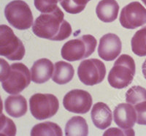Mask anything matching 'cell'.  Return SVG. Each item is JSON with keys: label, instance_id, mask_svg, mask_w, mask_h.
I'll use <instances>...</instances> for the list:
<instances>
[{"label": "cell", "instance_id": "6da1fadb", "mask_svg": "<svg viewBox=\"0 0 146 136\" xmlns=\"http://www.w3.org/2000/svg\"><path fill=\"white\" fill-rule=\"evenodd\" d=\"M32 31L40 38L62 41L72 34L71 25L64 20V14L59 7L50 13H42L36 18Z\"/></svg>", "mask_w": 146, "mask_h": 136}, {"label": "cell", "instance_id": "7a4b0ae2", "mask_svg": "<svg viewBox=\"0 0 146 136\" xmlns=\"http://www.w3.org/2000/svg\"><path fill=\"white\" fill-rule=\"evenodd\" d=\"M1 82L3 89L10 95H18L28 87L31 82L30 72L23 63L9 65L1 59Z\"/></svg>", "mask_w": 146, "mask_h": 136}, {"label": "cell", "instance_id": "3957f363", "mask_svg": "<svg viewBox=\"0 0 146 136\" xmlns=\"http://www.w3.org/2000/svg\"><path fill=\"white\" fill-rule=\"evenodd\" d=\"M136 72L134 59L127 54H122L115 61L108 74L110 85L115 89L126 88L133 81Z\"/></svg>", "mask_w": 146, "mask_h": 136}, {"label": "cell", "instance_id": "277c9868", "mask_svg": "<svg viewBox=\"0 0 146 136\" xmlns=\"http://www.w3.org/2000/svg\"><path fill=\"white\" fill-rule=\"evenodd\" d=\"M96 41L94 37L85 35L77 39L66 42L61 51L62 58L69 61H80L91 56L96 49Z\"/></svg>", "mask_w": 146, "mask_h": 136}, {"label": "cell", "instance_id": "5b68a950", "mask_svg": "<svg viewBox=\"0 0 146 136\" xmlns=\"http://www.w3.org/2000/svg\"><path fill=\"white\" fill-rule=\"evenodd\" d=\"M5 15L8 23L17 29H28L33 24L32 10L23 0H13L7 4L5 8Z\"/></svg>", "mask_w": 146, "mask_h": 136}, {"label": "cell", "instance_id": "8992f818", "mask_svg": "<svg viewBox=\"0 0 146 136\" xmlns=\"http://www.w3.org/2000/svg\"><path fill=\"white\" fill-rule=\"evenodd\" d=\"M26 50L21 40L7 25L0 26V55L11 61H20Z\"/></svg>", "mask_w": 146, "mask_h": 136}, {"label": "cell", "instance_id": "52a82bcc", "mask_svg": "<svg viewBox=\"0 0 146 136\" xmlns=\"http://www.w3.org/2000/svg\"><path fill=\"white\" fill-rule=\"evenodd\" d=\"M29 108L36 119L45 120L56 114L59 108V102L52 94L36 93L30 97Z\"/></svg>", "mask_w": 146, "mask_h": 136}, {"label": "cell", "instance_id": "ba28073f", "mask_svg": "<svg viewBox=\"0 0 146 136\" xmlns=\"http://www.w3.org/2000/svg\"><path fill=\"white\" fill-rule=\"evenodd\" d=\"M106 67L102 61L97 59H89L80 62L78 75L80 81L87 86L99 84L104 81Z\"/></svg>", "mask_w": 146, "mask_h": 136}, {"label": "cell", "instance_id": "9c48e42d", "mask_svg": "<svg viewBox=\"0 0 146 136\" xmlns=\"http://www.w3.org/2000/svg\"><path fill=\"white\" fill-rule=\"evenodd\" d=\"M63 105L66 111L78 114L88 113L92 105V97L88 91L73 89L65 95Z\"/></svg>", "mask_w": 146, "mask_h": 136}, {"label": "cell", "instance_id": "30bf717a", "mask_svg": "<svg viewBox=\"0 0 146 136\" xmlns=\"http://www.w3.org/2000/svg\"><path fill=\"white\" fill-rule=\"evenodd\" d=\"M121 26L129 29H135L146 23V9L139 2L126 5L121 12L119 18Z\"/></svg>", "mask_w": 146, "mask_h": 136}, {"label": "cell", "instance_id": "8fae6325", "mask_svg": "<svg viewBox=\"0 0 146 136\" xmlns=\"http://www.w3.org/2000/svg\"><path fill=\"white\" fill-rule=\"evenodd\" d=\"M122 43L118 35L108 33L100 38L98 54L101 59L107 61L115 60L120 55Z\"/></svg>", "mask_w": 146, "mask_h": 136}, {"label": "cell", "instance_id": "7c38bea8", "mask_svg": "<svg viewBox=\"0 0 146 136\" xmlns=\"http://www.w3.org/2000/svg\"><path fill=\"white\" fill-rule=\"evenodd\" d=\"M114 121L121 129H131L137 122L135 108L130 103H121L117 105L113 111Z\"/></svg>", "mask_w": 146, "mask_h": 136}, {"label": "cell", "instance_id": "4fadbf2b", "mask_svg": "<svg viewBox=\"0 0 146 136\" xmlns=\"http://www.w3.org/2000/svg\"><path fill=\"white\" fill-rule=\"evenodd\" d=\"M53 70L54 65L50 60L45 58L38 59L31 68L32 81L37 84L45 83L53 76Z\"/></svg>", "mask_w": 146, "mask_h": 136}, {"label": "cell", "instance_id": "5bb4252c", "mask_svg": "<svg viewBox=\"0 0 146 136\" xmlns=\"http://www.w3.org/2000/svg\"><path fill=\"white\" fill-rule=\"evenodd\" d=\"M91 115V119L96 127L105 129L111 125L113 121L112 111L105 103L100 102L94 105Z\"/></svg>", "mask_w": 146, "mask_h": 136}, {"label": "cell", "instance_id": "9a60e30c", "mask_svg": "<svg viewBox=\"0 0 146 136\" xmlns=\"http://www.w3.org/2000/svg\"><path fill=\"white\" fill-rule=\"evenodd\" d=\"M119 12V5L115 0H101L96 7V13L100 21L105 23L114 21Z\"/></svg>", "mask_w": 146, "mask_h": 136}, {"label": "cell", "instance_id": "2e32d148", "mask_svg": "<svg viewBox=\"0 0 146 136\" xmlns=\"http://www.w3.org/2000/svg\"><path fill=\"white\" fill-rule=\"evenodd\" d=\"M5 110L7 114L14 118H20L27 112V101L20 95H10L5 101Z\"/></svg>", "mask_w": 146, "mask_h": 136}, {"label": "cell", "instance_id": "e0dca14e", "mask_svg": "<svg viewBox=\"0 0 146 136\" xmlns=\"http://www.w3.org/2000/svg\"><path fill=\"white\" fill-rule=\"evenodd\" d=\"M74 74L75 70L71 64L63 61H57L54 65L52 80L58 85L66 84L71 81Z\"/></svg>", "mask_w": 146, "mask_h": 136}, {"label": "cell", "instance_id": "ac0fdd59", "mask_svg": "<svg viewBox=\"0 0 146 136\" xmlns=\"http://www.w3.org/2000/svg\"><path fill=\"white\" fill-rule=\"evenodd\" d=\"M65 135L86 136L88 135V126L86 121L81 116H73L66 124Z\"/></svg>", "mask_w": 146, "mask_h": 136}, {"label": "cell", "instance_id": "d6986e66", "mask_svg": "<svg viewBox=\"0 0 146 136\" xmlns=\"http://www.w3.org/2000/svg\"><path fill=\"white\" fill-rule=\"evenodd\" d=\"M62 128L57 124L50 121L37 124L31 130V135L32 136H62Z\"/></svg>", "mask_w": 146, "mask_h": 136}, {"label": "cell", "instance_id": "ffe728a7", "mask_svg": "<svg viewBox=\"0 0 146 136\" xmlns=\"http://www.w3.org/2000/svg\"><path fill=\"white\" fill-rule=\"evenodd\" d=\"M131 50L139 57L146 56V27H143L134 35L131 40Z\"/></svg>", "mask_w": 146, "mask_h": 136}, {"label": "cell", "instance_id": "44dd1931", "mask_svg": "<svg viewBox=\"0 0 146 136\" xmlns=\"http://www.w3.org/2000/svg\"><path fill=\"white\" fill-rule=\"evenodd\" d=\"M126 101L133 105L146 101V89L139 86H132L126 91Z\"/></svg>", "mask_w": 146, "mask_h": 136}, {"label": "cell", "instance_id": "7402d4cb", "mask_svg": "<svg viewBox=\"0 0 146 136\" xmlns=\"http://www.w3.org/2000/svg\"><path fill=\"white\" fill-rule=\"evenodd\" d=\"M91 0H62L60 4L66 13L78 14L83 11Z\"/></svg>", "mask_w": 146, "mask_h": 136}, {"label": "cell", "instance_id": "603a6c76", "mask_svg": "<svg viewBox=\"0 0 146 136\" xmlns=\"http://www.w3.org/2000/svg\"><path fill=\"white\" fill-rule=\"evenodd\" d=\"M60 0H35V6L37 10L42 13H50L58 7L57 4Z\"/></svg>", "mask_w": 146, "mask_h": 136}, {"label": "cell", "instance_id": "cb8c5ba5", "mask_svg": "<svg viewBox=\"0 0 146 136\" xmlns=\"http://www.w3.org/2000/svg\"><path fill=\"white\" fill-rule=\"evenodd\" d=\"M16 127L14 122L6 117L3 113L1 115V135H15Z\"/></svg>", "mask_w": 146, "mask_h": 136}, {"label": "cell", "instance_id": "d4e9b609", "mask_svg": "<svg viewBox=\"0 0 146 136\" xmlns=\"http://www.w3.org/2000/svg\"><path fill=\"white\" fill-rule=\"evenodd\" d=\"M137 112V123L140 125H146V101L135 105Z\"/></svg>", "mask_w": 146, "mask_h": 136}, {"label": "cell", "instance_id": "484cf974", "mask_svg": "<svg viewBox=\"0 0 146 136\" xmlns=\"http://www.w3.org/2000/svg\"><path fill=\"white\" fill-rule=\"evenodd\" d=\"M135 135V133L132 128L127 129L110 128L104 133V135Z\"/></svg>", "mask_w": 146, "mask_h": 136}, {"label": "cell", "instance_id": "4316f807", "mask_svg": "<svg viewBox=\"0 0 146 136\" xmlns=\"http://www.w3.org/2000/svg\"><path fill=\"white\" fill-rule=\"evenodd\" d=\"M142 71H143V76L146 79V59L145 60L144 63L143 64V66H142Z\"/></svg>", "mask_w": 146, "mask_h": 136}, {"label": "cell", "instance_id": "83f0119b", "mask_svg": "<svg viewBox=\"0 0 146 136\" xmlns=\"http://www.w3.org/2000/svg\"><path fill=\"white\" fill-rule=\"evenodd\" d=\"M142 2H143V3L146 5V0H142Z\"/></svg>", "mask_w": 146, "mask_h": 136}, {"label": "cell", "instance_id": "f1b7e54d", "mask_svg": "<svg viewBox=\"0 0 146 136\" xmlns=\"http://www.w3.org/2000/svg\"><path fill=\"white\" fill-rule=\"evenodd\" d=\"M61 1H62V0H60V2H61Z\"/></svg>", "mask_w": 146, "mask_h": 136}]
</instances>
